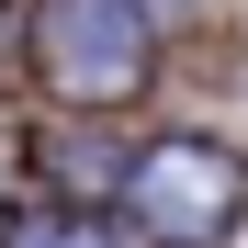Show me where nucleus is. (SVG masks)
<instances>
[{"instance_id":"3","label":"nucleus","mask_w":248,"mask_h":248,"mask_svg":"<svg viewBox=\"0 0 248 248\" xmlns=\"http://www.w3.org/2000/svg\"><path fill=\"white\" fill-rule=\"evenodd\" d=\"M23 248H102V237H91V226H34Z\"/></svg>"},{"instance_id":"1","label":"nucleus","mask_w":248,"mask_h":248,"mask_svg":"<svg viewBox=\"0 0 248 248\" xmlns=\"http://www.w3.org/2000/svg\"><path fill=\"white\" fill-rule=\"evenodd\" d=\"M124 203H136L147 237H215V226H237V158L203 136H158L124 170Z\"/></svg>"},{"instance_id":"2","label":"nucleus","mask_w":248,"mask_h":248,"mask_svg":"<svg viewBox=\"0 0 248 248\" xmlns=\"http://www.w3.org/2000/svg\"><path fill=\"white\" fill-rule=\"evenodd\" d=\"M136 68H147L136 0H46V79L57 91L113 102V91H136Z\"/></svg>"}]
</instances>
